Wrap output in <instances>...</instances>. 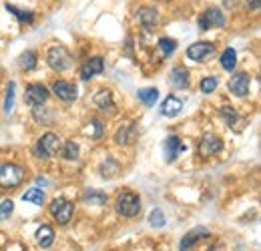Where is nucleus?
<instances>
[{"mask_svg":"<svg viewBox=\"0 0 261 251\" xmlns=\"http://www.w3.org/2000/svg\"><path fill=\"white\" fill-rule=\"evenodd\" d=\"M115 209L119 215L127 217V219H133L141 213V199L137 193H133L129 189L121 191L119 197H117V203H115Z\"/></svg>","mask_w":261,"mask_h":251,"instance_id":"1","label":"nucleus"},{"mask_svg":"<svg viewBox=\"0 0 261 251\" xmlns=\"http://www.w3.org/2000/svg\"><path fill=\"white\" fill-rule=\"evenodd\" d=\"M27 177L24 167L16 163H0V187L12 189L18 187Z\"/></svg>","mask_w":261,"mask_h":251,"instance_id":"2","label":"nucleus"},{"mask_svg":"<svg viewBox=\"0 0 261 251\" xmlns=\"http://www.w3.org/2000/svg\"><path fill=\"white\" fill-rule=\"evenodd\" d=\"M34 151H36L38 157H42V159L55 157V155L61 153V139H59L55 133H44V135L38 139Z\"/></svg>","mask_w":261,"mask_h":251,"instance_id":"3","label":"nucleus"},{"mask_svg":"<svg viewBox=\"0 0 261 251\" xmlns=\"http://www.w3.org/2000/svg\"><path fill=\"white\" fill-rule=\"evenodd\" d=\"M46 63L50 64V68H55L59 72H65L72 66V57L65 46H50L48 53H46Z\"/></svg>","mask_w":261,"mask_h":251,"instance_id":"4","label":"nucleus"},{"mask_svg":"<svg viewBox=\"0 0 261 251\" xmlns=\"http://www.w3.org/2000/svg\"><path fill=\"white\" fill-rule=\"evenodd\" d=\"M48 211H50V215H53L55 219L59 221V225H66V223H70V219H72L74 205H72L70 201L63 199V197H59V199H55V201L50 203Z\"/></svg>","mask_w":261,"mask_h":251,"instance_id":"5","label":"nucleus"},{"mask_svg":"<svg viewBox=\"0 0 261 251\" xmlns=\"http://www.w3.org/2000/svg\"><path fill=\"white\" fill-rule=\"evenodd\" d=\"M215 27H225V16L217 6H209L199 18V29L209 31V29H215Z\"/></svg>","mask_w":261,"mask_h":251,"instance_id":"6","label":"nucleus"},{"mask_svg":"<svg viewBox=\"0 0 261 251\" xmlns=\"http://www.w3.org/2000/svg\"><path fill=\"white\" fill-rule=\"evenodd\" d=\"M223 149V141L215 135V133H205L201 137V143H199V153L203 157H211V155H217L219 151Z\"/></svg>","mask_w":261,"mask_h":251,"instance_id":"7","label":"nucleus"},{"mask_svg":"<svg viewBox=\"0 0 261 251\" xmlns=\"http://www.w3.org/2000/svg\"><path fill=\"white\" fill-rule=\"evenodd\" d=\"M48 89L44 87V85H40V83H34V85H29L27 89H24V101L31 105V107H36V105H44L46 101H48Z\"/></svg>","mask_w":261,"mask_h":251,"instance_id":"8","label":"nucleus"},{"mask_svg":"<svg viewBox=\"0 0 261 251\" xmlns=\"http://www.w3.org/2000/svg\"><path fill=\"white\" fill-rule=\"evenodd\" d=\"M249 81L251 79H249L247 72H235L227 83L229 91L235 94V96H239V98H245L249 94Z\"/></svg>","mask_w":261,"mask_h":251,"instance_id":"9","label":"nucleus"},{"mask_svg":"<svg viewBox=\"0 0 261 251\" xmlns=\"http://www.w3.org/2000/svg\"><path fill=\"white\" fill-rule=\"evenodd\" d=\"M215 53V44L213 42H193L189 48H187V59L195 61V63H201L205 61L207 57H211Z\"/></svg>","mask_w":261,"mask_h":251,"instance_id":"10","label":"nucleus"},{"mask_svg":"<svg viewBox=\"0 0 261 251\" xmlns=\"http://www.w3.org/2000/svg\"><path fill=\"white\" fill-rule=\"evenodd\" d=\"M203 237H209V229L203 227V225H197V227H193L187 235H183V239H181V243H179V251H189L193 245H197Z\"/></svg>","mask_w":261,"mask_h":251,"instance_id":"11","label":"nucleus"},{"mask_svg":"<svg viewBox=\"0 0 261 251\" xmlns=\"http://www.w3.org/2000/svg\"><path fill=\"white\" fill-rule=\"evenodd\" d=\"M50 89H53V93L57 94L61 101H65V103L76 101V94H79L76 85H72V83H68V81H55Z\"/></svg>","mask_w":261,"mask_h":251,"instance_id":"12","label":"nucleus"},{"mask_svg":"<svg viewBox=\"0 0 261 251\" xmlns=\"http://www.w3.org/2000/svg\"><path fill=\"white\" fill-rule=\"evenodd\" d=\"M137 20L145 31H153L155 27H159V12L151 6H143L137 10Z\"/></svg>","mask_w":261,"mask_h":251,"instance_id":"13","label":"nucleus"},{"mask_svg":"<svg viewBox=\"0 0 261 251\" xmlns=\"http://www.w3.org/2000/svg\"><path fill=\"white\" fill-rule=\"evenodd\" d=\"M105 70V61H102V57H93V59H89L87 63L83 64V68H81V79L83 81H91L93 77H97Z\"/></svg>","mask_w":261,"mask_h":251,"instance_id":"14","label":"nucleus"},{"mask_svg":"<svg viewBox=\"0 0 261 251\" xmlns=\"http://www.w3.org/2000/svg\"><path fill=\"white\" fill-rule=\"evenodd\" d=\"M171 85L175 89H187L189 87V70H187V66L177 64L171 70Z\"/></svg>","mask_w":261,"mask_h":251,"instance_id":"15","label":"nucleus"},{"mask_svg":"<svg viewBox=\"0 0 261 251\" xmlns=\"http://www.w3.org/2000/svg\"><path fill=\"white\" fill-rule=\"evenodd\" d=\"M34 239H36V243H38L42 249H46V247H50V245H53V241H55V229H53L50 225L42 223V225L36 229Z\"/></svg>","mask_w":261,"mask_h":251,"instance_id":"16","label":"nucleus"},{"mask_svg":"<svg viewBox=\"0 0 261 251\" xmlns=\"http://www.w3.org/2000/svg\"><path fill=\"white\" fill-rule=\"evenodd\" d=\"M219 113H221L223 121H225L233 131H241V129L245 127V119H241V115H239L235 109H231V107H223Z\"/></svg>","mask_w":261,"mask_h":251,"instance_id":"17","label":"nucleus"},{"mask_svg":"<svg viewBox=\"0 0 261 251\" xmlns=\"http://www.w3.org/2000/svg\"><path fill=\"white\" fill-rule=\"evenodd\" d=\"M181 111H183V101L173 96V94H169L165 98V103L161 105V113H163L165 117H177Z\"/></svg>","mask_w":261,"mask_h":251,"instance_id":"18","label":"nucleus"},{"mask_svg":"<svg viewBox=\"0 0 261 251\" xmlns=\"http://www.w3.org/2000/svg\"><path fill=\"white\" fill-rule=\"evenodd\" d=\"M185 147L181 145V141H179V137L177 135H171V137H167V141H165V159L171 163V161H175L177 155L183 151Z\"/></svg>","mask_w":261,"mask_h":251,"instance_id":"19","label":"nucleus"},{"mask_svg":"<svg viewBox=\"0 0 261 251\" xmlns=\"http://www.w3.org/2000/svg\"><path fill=\"white\" fill-rule=\"evenodd\" d=\"M95 105H97L98 109H102V111H115V103H113V94L111 91H98L95 94Z\"/></svg>","mask_w":261,"mask_h":251,"instance_id":"20","label":"nucleus"},{"mask_svg":"<svg viewBox=\"0 0 261 251\" xmlns=\"http://www.w3.org/2000/svg\"><path fill=\"white\" fill-rule=\"evenodd\" d=\"M137 96H139V101L145 103L147 107H153V105L157 103V98H159V91H157L155 87H149V89H141V91L137 93Z\"/></svg>","mask_w":261,"mask_h":251,"instance_id":"21","label":"nucleus"},{"mask_svg":"<svg viewBox=\"0 0 261 251\" xmlns=\"http://www.w3.org/2000/svg\"><path fill=\"white\" fill-rule=\"evenodd\" d=\"M235 64H237V53H235V48L227 46V48L221 53V66H223L225 70H233Z\"/></svg>","mask_w":261,"mask_h":251,"instance_id":"22","label":"nucleus"},{"mask_svg":"<svg viewBox=\"0 0 261 251\" xmlns=\"http://www.w3.org/2000/svg\"><path fill=\"white\" fill-rule=\"evenodd\" d=\"M133 131H135V125H125L121 127L119 131H117V135H115V143L117 145H129L130 141H133Z\"/></svg>","mask_w":261,"mask_h":251,"instance_id":"23","label":"nucleus"},{"mask_svg":"<svg viewBox=\"0 0 261 251\" xmlns=\"http://www.w3.org/2000/svg\"><path fill=\"white\" fill-rule=\"evenodd\" d=\"M18 66L22 70H33L36 66V53L34 51H24L20 57H18Z\"/></svg>","mask_w":261,"mask_h":251,"instance_id":"24","label":"nucleus"},{"mask_svg":"<svg viewBox=\"0 0 261 251\" xmlns=\"http://www.w3.org/2000/svg\"><path fill=\"white\" fill-rule=\"evenodd\" d=\"M61 155H63V159H66V161H74V159L79 157V143L66 141L65 145H61Z\"/></svg>","mask_w":261,"mask_h":251,"instance_id":"25","label":"nucleus"},{"mask_svg":"<svg viewBox=\"0 0 261 251\" xmlns=\"http://www.w3.org/2000/svg\"><path fill=\"white\" fill-rule=\"evenodd\" d=\"M100 173L105 175V179H115L117 173H119V165L115 163V159H107V161L100 165Z\"/></svg>","mask_w":261,"mask_h":251,"instance_id":"26","label":"nucleus"},{"mask_svg":"<svg viewBox=\"0 0 261 251\" xmlns=\"http://www.w3.org/2000/svg\"><path fill=\"white\" fill-rule=\"evenodd\" d=\"M6 10L12 12V14H16V18H18L20 22H33L34 20V12H31V10H20V8L10 6V4H6Z\"/></svg>","mask_w":261,"mask_h":251,"instance_id":"27","label":"nucleus"},{"mask_svg":"<svg viewBox=\"0 0 261 251\" xmlns=\"http://www.w3.org/2000/svg\"><path fill=\"white\" fill-rule=\"evenodd\" d=\"M24 201H31V203H36V205H42L44 203V191L42 189H29L24 195H22Z\"/></svg>","mask_w":261,"mask_h":251,"instance_id":"28","label":"nucleus"},{"mask_svg":"<svg viewBox=\"0 0 261 251\" xmlns=\"http://www.w3.org/2000/svg\"><path fill=\"white\" fill-rule=\"evenodd\" d=\"M85 201L91 203V205H102V203H107V193H102V191H87L85 193Z\"/></svg>","mask_w":261,"mask_h":251,"instance_id":"29","label":"nucleus"},{"mask_svg":"<svg viewBox=\"0 0 261 251\" xmlns=\"http://www.w3.org/2000/svg\"><path fill=\"white\" fill-rule=\"evenodd\" d=\"M48 113H50V111H46L44 105H36V107H33V117L38 121V123H42V125H48V123H50Z\"/></svg>","mask_w":261,"mask_h":251,"instance_id":"30","label":"nucleus"},{"mask_svg":"<svg viewBox=\"0 0 261 251\" xmlns=\"http://www.w3.org/2000/svg\"><path fill=\"white\" fill-rule=\"evenodd\" d=\"M157 46L161 48L163 57H171L175 53V48H177V40H173V38H161Z\"/></svg>","mask_w":261,"mask_h":251,"instance_id":"31","label":"nucleus"},{"mask_svg":"<svg viewBox=\"0 0 261 251\" xmlns=\"http://www.w3.org/2000/svg\"><path fill=\"white\" fill-rule=\"evenodd\" d=\"M87 135L91 137V139H100L102 135H105V129H102V123L100 121H91L89 127H87Z\"/></svg>","mask_w":261,"mask_h":251,"instance_id":"32","label":"nucleus"},{"mask_svg":"<svg viewBox=\"0 0 261 251\" xmlns=\"http://www.w3.org/2000/svg\"><path fill=\"white\" fill-rule=\"evenodd\" d=\"M14 89H16V85H14V83H10V85L6 87V96H4V113H10V111H12V105H14Z\"/></svg>","mask_w":261,"mask_h":251,"instance_id":"33","label":"nucleus"},{"mask_svg":"<svg viewBox=\"0 0 261 251\" xmlns=\"http://www.w3.org/2000/svg\"><path fill=\"white\" fill-rule=\"evenodd\" d=\"M149 223H151L153 227H163L165 223H167L163 211H161V209H153L151 215H149Z\"/></svg>","mask_w":261,"mask_h":251,"instance_id":"34","label":"nucleus"},{"mask_svg":"<svg viewBox=\"0 0 261 251\" xmlns=\"http://www.w3.org/2000/svg\"><path fill=\"white\" fill-rule=\"evenodd\" d=\"M199 87H201V91H203L205 94L213 93V91L217 89V79H215V77H205V79L201 81Z\"/></svg>","mask_w":261,"mask_h":251,"instance_id":"35","label":"nucleus"},{"mask_svg":"<svg viewBox=\"0 0 261 251\" xmlns=\"http://www.w3.org/2000/svg\"><path fill=\"white\" fill-rule=\"evenodd\" d=\"M12 211H14V203L12 201H2L0 203V221L8 219L12 215Z\"/></svg>","mask_w":261,"mask_h":251,"instance_id":"36","label":"nucleus"},{"mask_svg":"<svg viewBox=\"0 0 261 251\" xmlns=\"http://www.w3.org/2000/svg\"><path fill=\"white\" fill-rule=\"evenodd\" d=\"M247 6L253 10H259V0H247Z\"/></svg>","mask_w":261,"mask_h":251,"instance_id":"37","label":"nucleus"},{"mask_svg":"<svg viewBox=\"0 0 261 251\" xmlns=\"http://www.w3.org/2000/svg\"><path fill=\"white\" fill-rule=\"evenodd\" d=\"M207 251H223V247H221L219 243H215V245H211V247H209Z\"/></svg>","mask_w":261,"mask_h":251,"instance_id":"38","label":"nucleus"}]
</instances>
